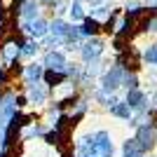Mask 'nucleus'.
I'll return each mask as SVG.
<instances>
[{"mask_svg": "<svg viewBox=\"0 0 157 157\" xmlns=\"http://www.w3.org/2000/svg\"><path fill=\"white\" fill-rule=\"evenodd\" d=\"M138 145H141V148H143V152L145 150H152V148H155V143H157V134H155V129H152L150 124L148 127H141V129H138Z\"/></svg>", "mask_w": 157, "mask_h": 157, "instance_id": "obj_1", "label": "nucleus"}, {"mask_svg": "<svg viewBox=\"0 0 157 157\" xmlns=\"http://www.w3.org/2000/svg\"><path fill=\"white\" fill-rule=\"evenodd\" d=\"M141 101H143V92H138L136 87H134V89L129 92V96H127V105L134 108V105H141Z\"/></svg>", "mask_w": 157, "mask_h": 157, "instance_id": "obj_2", "label": "nucleus"}, {"mask_svg": "<svg viewBox=\"0 0 157 157\" xmlns=\"http://www.w3.org/2000/svg\"><path fill=\"white\" fill-rule=\"evenodd\" d=\"M143 59L148 61V63H155V66H157V45H150L148 49H145Z\"/></svg>", "mask_w": 157, "mask_h": 157, "instance_id": "obj_3", "label": "nucleus"}, {"mask_svg": "<svg viewBox=\"0 0 157 157\" xmlns=\"http://www.w3.org/2000/svg\"><path fill=\"white\" fill-rule=\"evenodd\" d=\"M150 101H152V108H157V92H155V94L150 96Z\"/></svg>", "mask_w": 157, "mask_h": 157, "instance_id": "obj_4", "label": "nucleus"}, {"mask_svg": "<svg viewBox=\"0 0 157 157\" xmlns=\"http://www.w3.org/2000/svg\"><path fill=\"white\" fill-rule=\"evenodd\" d=\"M94 2H98V0H94Z\"/></svg>", "mask_w": 157, "mask_h": 157, "instance_id": "obj_5", "label": "nucleus"}]
</instances>
